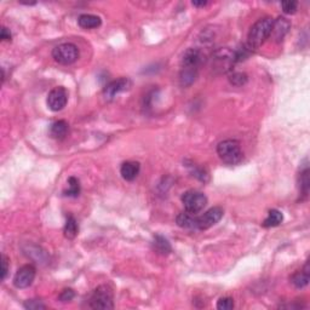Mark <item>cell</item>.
I'll return each instance as SVG.
<instances>
[{"instance_id":"obj_1","label":"cell","mask_w":310,"mask_h":310,"mask_svg":"<svg viewBox=\"0 0 310 310\" xmlns=\"http://www.w3.org/2000/svg\"><path fill=\"white\" fill-rule=\"evenodd\" d=\"M274 20L271 17H263L259 19L252 27L247 35V47L252 50H257L266 43V40L270 37L271 28H273Z\"/></svg>"},{"instance_id":"obj_2","label":"cell","mask_w":310,"mask_h":310,"mask_svg":"<svg viewBox=\"0 0 310 310\" xmlns=\"http://www.w3.org/2000/svg\"><path fill=\"white\" fill-rule=\"evenodd\" d=\"M217 154L227 165H236L243 160L240 143L235 139H225L217 146Z\"/></svg>"},{"instance_id":"obj_3","label":"cell","mask_w":310,"mask_h":310,"mask_svg":"<svg viewBox=\"0 0 310 310\" xmlns=\"http://www.w3.org/2000/svg\"><path fill=\"white\" fill-rule=\"evenodd\" d=\"M90 307L92 309L108 310L114 308L113 289L108 285H101L92 292L90 298Z\"/></svg>"},{"instance_id":"obj_4","label":"cell","mask_w":310,"mask_h":310,"mask_svg":"<svg viewBox=\"0 0 310 310\" xmlns=\"http://www.w3.org/2000/svg\"><path fill=\"white\" fill-rule=\"evenodd\" d=\"M52 57L60 65H72L79 58V49L72 43H65L52 50Z\"/></svg>"},{"instance_id":"obj_5","label":"cell","mask_w":310,"mask_h":310,"mask_svg":"<svg viewBox=\"0 0 310 310\" xmlns=\"http://www.w3.org/2000/svg\"><path fill=\"white\" fill-rule=\"evenodd\" d=\"M182 202L187 212L197 215L206 206L207 198L199 190H188L182 195Z\"/></svg>"},{"instance_id":"obj_6","label":"cell","mask_w":310,"mask_h":310,"mask_svg":"<svg viewBox=\"0 0 310 310\" xmlns=\"http://www.w3.org/2000/svg\"><path fill=\"white\" fill-rule=\"evenodd\" d=\"M223 211L222 207H212L210 210H207L204 215L199 216L197 220V227L199 230H206L210 229L211 227H213L215 224H217L221 221V218L223 217Z\"/></svg>"},{"instance_id":"obj_7","label":"cell","mask_w":310,"mask_h":310,"mask_svg":"<svg viewBox=\"0 0 310 310\" xmlns=\"http://www.w3.org/2000/svg\"><path fill=\"white\" fill-rule=\"evenodd\" d=\"M47 107L51 109L52 111H60L67 106L68 102V92L63 86H58L53 90L50 91L47 95Z\"/></svg>"},{"instance_id":"obj_8","label":"cell","mask_w":310,"mask_h":310,"mask_svg":"<svg viewBox=\"0 0 310 310\" xmlns=\"http://www.w3.org/2000/svg\"><path fill=\"white\" fill-rule=\"evenodd\" d=\"M37 275V269L32 264H26L17 270L14 278V285L17 288H27L34 281Z\"/></svg>"},{"instance_id":"obj_9","label":"cell","mask_w":310,"mask_h":310,"mask_svg":"<svg viewBox=\"0 0 310 310\" xmlns=\"http://www.w3.org/2000/svg\"><path fill=\"white\" fill-rule=\"evenodd\" d=\"M130 88H131V80H130V79H116V80L111 81V83H109L108 85L104 88L103 96L107 101H111L115 98L116 95H119L120 92H124V91H128Z\"/></svg>"},{"instance_id":"obj_10","label":"cell","mask_w":310,"mask_h":310,"mask_svg":"<svg viewBox=\"0 0 310 310\" xmlns=\"http://www.w3.org/2000/svg\"><path fill=\"white\" fill-rule=\"evenodd\" d=\"M216 62V69H221L222 72H227L229 68L234 65L235 61V52L230 51L228 49H221L215 53L213 57Z\"/></svg>"},{"instance_id":"obj_11","label":"cell","mask_w":310,"mask_h":310,"mask_svg":"<svg viewBox=\"0 0 310 310\" xmlns=\"http://www.w3.org/2000/svg\"><path fill=\"white\" fill-rule=\"evenodd\" d=\"M291 23H289L288 20H286L285 17H279L278 20L273 22V28H271V37L275 40L276 43L283 42L285 35L288 32Z\"/></svg>"},{"instance_id":"obj_12","label":"cell","mask_w":310,"mask_h":310,"mask_svg":"<svg viewBox=\"0 0 310 310\" xmlns=\"http://www.w3.org/2000/svg\"><path fill=\"white\" fill-rule=\"evenodd\" d=\"M204 55L198 49H189L184 52L182 57V67L197 68L201 65Z\"/></svg>"},{"instance_id":"obj_13","label":"cell","mask_w":310,"mask_h":310,"mask_svg":"<svg viewBox=\"0 0 310 310\" xmlns=\"http://www.w3.org/2000/svg\"><path fill=\"white\" fill-rule=\"evenodd\" d=\"M139 170H141V165L137 161H126L121 165L120 167V174L123 176L124 179L126 181H133L139 174Z\"/></svg>"},{"instance_id":"obj_14","label":"cell","mask_w":310,"mask_h":310,"mask_svg":"<svg viewBox=\"0 0 310 310\" xmlns=\"http://www.w3.org/2000/svg\"><path fill=\"white\" fill-rule=\"evenodd\" d=\"M309 263H307L302 270H298L297 273H294L293 275L291 276V283L293 284L294 287H297V288H303V287H306L307 285L309 284Z\"/></svg>"},{"instance_id":"obj_15","label":"cell","mask_w":310,"mask_h":310,"mask_svg":"<svg viewBox=\"0 0 310 310\" xmlns=\"http://www.w3.org/2000/svg\"><path fill=\"white\" fill-rule=\"evenodd\" d=\"M197 220L198 217L194 213H190L185 211V212L179 213V215L177 216L176 222L179 227L184 228V229H198Z\"/></svg>"},{"instance_id":"obj_16","label":"cell","mask_w":310,"mask_h":310,"mask_svg":"<svg viewBox=\"0 0 310 310\" xmlns=\"http://www.w3.org/2000/svg\"><path fill=\"white\" fill-rule=\"evenodd\" d=\"M78 23L84 29H95V28H98L102 24V20L96 15L84 14L79 16Z\"/></svg>"},{"instance_id":"obj_17","label":"cell","mask_w":310,"mask_h":310,"mask_svg":"<svg viewBox=\"0 0 310 310\" xmlns=\"http://www.w3.org/2000/svg\"><path fill=\"white\" fill-rule=\"evenodd\" d=\"M197 77H198L197 68L182 67L181 74H179V83H181L182 86L187 88V86H190L193 83H194Z\"/></svg>"},{"instance_id":"obj_18","label":"cell","mask_w":310,"mask_h":310,"mask_svg":"<svg viewBox=\"0 0 310 310\" xmlns=\"http://www.w3.org/2000/svg\"><path fill=\"white\" fill-rule=\"evenodd\" d=\"M68 132V124L65 120L55 121L51 126H50V134L52 138L62 139L65 138L66 134Z\"/></svg>"},{"instance_id":"obj_19","label":"cell","mask_w":310,"mask_h":310,"mask_svg":"<svg viewBox=\"0 0 310 310\" xmlns=\"http://www.w3.org/2000/svg\"><path fill=\"white\" fill-rule=\"evenodd\" d=\"M283 220H284V216H283V213L280 212V211H279V210H270L268 212V216H266V218L264 220L263 227L264 228L278 227V225L281 224Z\"/></svg>"},{"instance_id":"obj_20","label":"cell","mask_w":310,"mask_h":310,"mask_svg":"<svg viewBox=\"0 0 310 310\" xmlns=\"http://www.w3.org/2000/svg\"><path fill=\"white\" fill-rule=\"evenodd\" d=\"M153 247L157 253H160V255L162 256L169 255V253H171L172 251V247L171 245H170L169 241H167L164 236H160V235H156L154 238Z\"/></svg>"},{"instance_id":"obj_21","label":"cell","mask_w":310,"mask_h":310,"mask_svg":"<svg viewBox=\"0 0 310 310\" xmlns=\"http://www.w3.org/2000/svg\"><path fill=\"white\" fill-rule=\"evenodd\" d=\"M65 236L67 239H74L75 236L78 235L79 228H78V223L75 221V218L73 216H68L67 221H66V225H65Z\"/></svg>"},{"instance_id":"obj_22","label":"cell","mask_w":310,"mask_h":310,"mask_svg":"<svg viewBox=\"0 0 310 310\" xmlns=\"http://www.w3.org/2000/svg\"><path fill=\"white\" fill-rule=\"evenodd\" d=\"M63 193H65L66 197L77 198L80 194V183H79V179L75 178V177H69V179H68V189L65 190Z\"/></svg>"},{"instance_id":"obj_23","label":"cell","mask_w":310,"mask_h":310,"mask_svg":"<svg viewBox=\"0 0 310 310\" xmlns=\"http://www.w3.org/2000/svg\"><path fill=\"white\" fill-rule=\"evenodd\" d=\"M309 183V169L308 166H306L303 171H301V177H299V185H301V192L303 195L308 194Z\"/></svg>"},{"instance_id":"obj_24","label":"cell","mask_w":310,"mask_h":310,"mask_svg":"<svg viewBox=\"0 0 310 310\" xmlns=\"http://www.w3.org/2000/svg\"><path fill=\"white\" fill-rule=\"evenodd\" d=\"M229 81L235 86H243L247 83V75L245 73H233V75H230Z\"/></svg>"},{"instance_id":"obj_25","label":"cell","mask_w":310,"mask_h":310,"mask_svg":"<svg viewBox=\"0 0 310 310\" xmlns=\"http://www.w3.org/2000/svg\"><path fill=\"white\" fill-rule=\"evenodd\" d=\"M234 308V301L230 297H223L217 302V309L220 310H232Z\"/></svg>"},{"instance_id":"obj_26","label":"cell","mask_w":310,"mask_h":310,"mask_svg":"<svg viewBox=\"0 0 310 310\" xmlns=\"http://www.w3.org/2000/svg\"><path fill=\"white\" fill-rule=\"evenodd\" d=\"M24 308L29 309V310H40V309H45L46 306L42 303V301H38V299H30V301H27L24 303Z\"/></svg>"},{"instance_id":"obj_27","label":"cell","mask_w":310,"mask_h":310,"mask_svg":"<svg viewBox=\"0 0 310 310\" xmlns=\"http://www.w3.org/2000/svg\"><path fill=\"white\" fill-rule=\"evenodd\" d=\"M297 6H298V2L297 1H284L281 2V7H283L285 14H294L297 11Z\"/></svg>"},{"instance_id":"obj_28","label":"cell","mask_w":310,"mask_h":310,"mask_svg":"<svg viewBox=\"0 0 310 310\" xmlns=\"http://www.w3.org/2000/svg\"><path fill=\"white\" fill-rule=\"evenodd\" d=\"M74 296H75V293L72 288H66V289H63L62 292H61L58 299H60L61 302H63V303H67V302L72 301V299L74 298Z\"/></svg>"},{"instance_id":"obj_29","label":"cell","mask_w":310,"mask_h":310,"mask_svg":"<svg viewBox=\"0 0 310 310\" xmlns=\"http://www.w3.org/2000/svg\"><path fill=\"white\" fill-rule=\"evenodd\" d=\"M7 273H9V259L6 256H1V280H5Z\"/></svg>"},{"instance_id":"obj_30","label":"cell","mask_w":310,"mask_h":310,"mask_svg":"<svg viewBox=\"0 0 310 310\" xmlns=\"http://www.w3.org/2000/svg\"><path fill=\"white\" fill-rule=\"evenodd\" d=\"M1 40L6 42V40H11V33L6 27L1 28Z\"/></svg>"},{"instance_id":"obj_31","label":"cell","mask_w":310,"mask_h":310,"mask_svg":"<svg viewBox=\"0 0 310 310\" xmlns=\"http://www.w3.org/2000/svg\"><path fill=\"white\" fill-rule=\"evenodd\" d=\"M192 4L197 7H204L207 5V1H193Z\"/></svg>"}]
</instances>
